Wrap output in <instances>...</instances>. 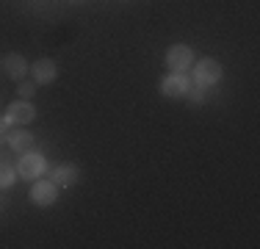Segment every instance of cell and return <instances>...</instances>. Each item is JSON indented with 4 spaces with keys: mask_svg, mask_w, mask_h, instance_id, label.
<instances>
[{
    "mask_svg": "<svg viewBox=\"0 0 260 249\" xmlns=\"http://www.w3.org/2000/svg\"><path fill=\"white\" fill-rule=\"evenodd\" d=\"M50 180L58 189H72V185L80 180V169L75 164H55L50 169Z\"/></svg>",
    "mask_w": 260,
    "mask_h": 249,
    "instance_id": "obj_7",
    "label": "cell"
},
{
    "mask_svg": "<svg viewBox=\"0 0 260 249\" xmlns=\"http://www.w3.org/2000/svg\"><path fill=\"white\" fill-rule=\"evenodd\" d=\"M183 100H188L191 105H202V103H205V95H202V89H197V86L191 83V89L185 91V97H183Z\"/></svg>",
    "mask_w": 260,
    "mask_h": 249,
    "instance_id": "obj_12",
    "label": "cell"
},
{
    "mask_svg": "<svg viewBox=\"0 0 260 249\" xmlns=\"http://www.w3.org/2000/svg\"><path fill=\"white\" fill-rule=\"evenodd\" d=\"M28 70H30V64L25 61V55H20V53H9L3 58V72L9 75L11 80H22L28 75Z\"/></svg>",
    "mask_w": 260,
    "mask_h": 249,
    "instance_id": "obj_10",
    "label": "cell"
},
{
    "mask_svg": "<svg viewBox=\"0 0 260 249\" xmlns=\"http://www.w3.org/2000/svg\"><path fill=\"white\" fill-rule=\"evenodd\" d=\"M17 91H20L22 100H30V97L36 95V83H34V80H25V78H22V80H20V89H17Z\"/></svg>",
    "mask_w": 260,
    "mask_h": 249,
    "instance_id": "obj_13",
    "label": "cell"
},
{
    "mask_svg": "<svg viewBox=\"0 0 260 249\" xmlns=\"http://www.w3.org/2000/svg\"><path fill=\"white\" fill-rule=\"evenodd\" d=\"M221 78H224V67H221V61L210 58H200V64L191 67V83L197 86V89H210V86L221 83Z\"/></svg>",
    "mask_w": 260,
    "mask_h": 249,
    "instance_id": "obj_1",
    "label": "cell"
},
{
    "mask_svg": "<svg viewBox=\"0 0 260 249\" xmlns=\"http://www.w3.org/2000/svg\"><path fill=\"white\" fill-rule=\"evenodd\" d=\"M36 119V108L30 100H14V103L6 108V122L11 124V128H25V124H30Z\"/></svg>",
    "mask_w": 260,
    "mask_h": 249,
    "instance_id": "obj_4",
    "label": "cell"
},
{
    "mask_svg": "<svg viewBox=\"0 0 260 249\" xmlns=\"http://www.w3.org/2000/svg\"><path fill=\"white\" fill-rule=\"evenodd\" d=\"M45 172H47L45 152H39V149H28V152L20 155V164H17V177L34 183V180H39Z\"/></svg>",
    "mask_w": 260,
    "mask_h": 249,
    "instance_id": "obj_2",
    "label": "cell"
},
{
    "mask_svg": "<svg viewBox=\"0 0 260 249\" xmlns=\"http://www.w3.org/2000/svg\"><path fill=\"white\" fill-rule=\"evenodd\" d=\"M30 75H34L36 86H47L58 78V64L53 58H39L36 64H30Z\"/></svg>",
    "mask_w": 260,
    "mask_h": 249,
    "instance_id": "obj_8",
    "label": "cell"
},
{
    "mask_svg": "<svg viewBox=\"0 0 260 249\" xmlns=\"http://www.w3.org/2000/svg\"><path fill=\"white\" fill-rule=\"evenodd\" d=\"M17 183V166H11L9 161H0V189H11Z\"/></svg>",
    "mask_w": 260,
    "mask_h": 249,
    "instance_id": "obj_11",
    "label": "cell"
},
{
    "mask_svg": "<svg viewBox=\"0 0 260 249\" xmlns=\"http://www.w3.org/2000/svg\"><path fill=\"white\" fill-rule=\"evenodd\" d=\"M166 67H169V72H188L194 67V50L183 42L172 45L166 50Z\"/></svg>",
    "mask_w": 260,
    "mask_h": 249,
    "instance_id": "obj_3",
    "label": "cell"
},
{
    "mask_svg": "<svg viewBox=\"0 0 260 249\" xmlns=\"http://www.w3.org/2000/svg\"><path fill=\"white\" fill-rule=\"evenodd\" d=\"M0 70H3V61H0Z\"/></svg>",
    "mask_w": 260,
    "mask_h": 249,
    "instance_id": "obj_15",
    "label": "cell"
},
{
    "mask_svg": "<svg viewBox=\"0 0 260 249\" xmlns=\"http://www.w3.org/2000/svg\"><path fill=\"white\" fill-rule=\"evenodd\" d=\"M34 144H36L34 133H28L25 128H14V130H9V136H6V147L14 149L17 155H22V152H28V149H34Z\"/></svg>",
    "mask_w": 260,
    "mask_h": 249,
    "instance_id": "obj_9",
    "label": "cell"
},
{
    "mask_svg": "<svg viewBox=\"0 0 260 249\" xmlns=\"http://www.w3.org/2000/svg\"><path fill=\"white\" fill-rule=\"evenodd\" d=\"M191 89V78L185 72H169L160 78V95L169 97V100H177V97H185V91Z\"/></svg>",
    "mask_w": 260,
    "mask_h": 249,
    "instance_id": "obj_6",
    "label": "cell"
},
{
    "mask_svg": "<svg viewBox=\"0 0 260 249\" xmlns=\"http://www.w3.org/2000/svg\"><path fill=\"white\" fill-rule=\"evenodd\" d=\"M9 128H11V124L6 122V116H3V119H0V147H6V136H9Z\"/></svg>",
    "mask_w": 260,
    "mask_h": 249,
    "instance_id": "obj_14",
    "label": "cell"
},
{
    "mask_svg": "<svg viewBox=\"0 0 260 249\" xmlns=\"http://www.w3.org/2000/svg\"><path fill=\"white\" fill-rule=\"evenodd\" d=\"M28 197L36 208H50V205H55V199H58V185L53 180H34Z\"/></svg>",
    "mask_w": 260,
    "mask_h": 249,
    "instance_id": "obj_5",
    "label": "cell"
}]
</instances>
